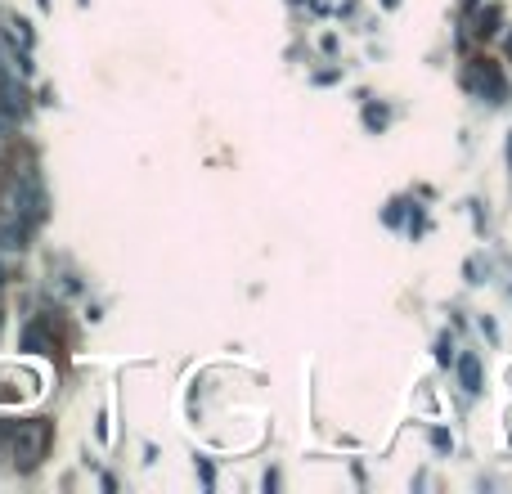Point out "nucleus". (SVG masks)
I'll return each mask as SVG.
<instances>
[{
  "label": "nucleus",
  "mask_w": 512,
  "mask_h": 494,
  "mask_svg": "<svg viewBox=\"0 0 512 494\" xmlns=\"http://www.w3.org/2000/svg\"><path fill=\"white\" fill-rule=\"evenodd\" d=\"M459 378H463V391H468V396H477V391H481V360H477V355H463V360H459Z\"/></svg>",
  "instance_id": "nucleus-2"
},
{
  "label": "nucleus",
  "mask_w": 512,
  "mask_h": 494,
  "mask_svg": "<svg viewBox=\"0 0 512 494\" xmlns=\"http://www.w3.org/2000/svg\"><path fill=\"white\" fill-rule=\"evenodd\" d=\"M45 445H50V427H45V423H23V427H18V436H14L18 468H36V463H41V454H45Z\"/></svg>",
  "instance_id": "nucleus-1"
},
{
  "label": "nucleus",
  "mask_w": 512,
  "mask_h": 494,
  "mask_svg": "<svg viewBox=\"0 0 512 494\" xmlns=\"http://www.w3.org/2000/svg\"><path fill=\"white\" fill-rule=\"evenodd\" d=\"M0 86H5V68H0Z\"/></svg>",
  "instance_id": "nucleus-3"
}]
</instances>
